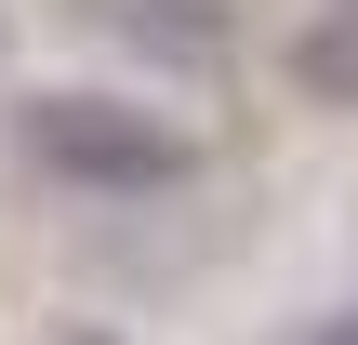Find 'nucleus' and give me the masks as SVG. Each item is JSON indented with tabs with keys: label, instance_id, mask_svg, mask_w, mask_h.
<instances>
[{
	"label": "nucleus",
	"instance_id": "3",
	"mask_svg": "<svg viewBox=\"0 0 358 345\" xmlns=\"http://www.w3.org/2000/svg\"><path fill=\"white\" fill-rule=\"evenodd\" d=\"M66 345H93V332H66Z\"/></svg>",
	"mask_w": 358,
	"mask_h": 345
},
{
	"label": "nucleus",
	"instance_id": "1",
	"mask_svg": "<svg viewBox=\"0 0 358 345\" xmlns=\"http://www.w3.org/2000/svg\"><path fill=\"white\" fill-rule=\"evenodd\" d=\"M27 160L66 173V186H106V199H146L186 173V133L159 106H120V93H40L27 106Z\"/></svg>",
	"mask_w": 358,
	"mask_h": 345
},
{
	"label": "nucleus",
	"instance_id": "2",
	"mask_svg": "<svg viewBox=\"0 0 358 345\" xmlns=\"http://www.w3.org/2000/svg\"><path fill=\"white\" fill-rule=\"evenodd\" d=\"M319 345H358V319H332V332H319Z\"/></svg>",
	"mask_w": 358,
	"mask_h": 345
}]
</instances>
